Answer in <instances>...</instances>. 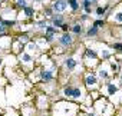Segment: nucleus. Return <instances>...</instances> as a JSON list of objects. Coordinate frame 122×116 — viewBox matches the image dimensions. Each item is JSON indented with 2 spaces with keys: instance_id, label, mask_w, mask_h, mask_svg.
I'll return each instance as SVG.
<instances>
[{
  "instance_id": "obj_21",
  "label": "nucleus",
  "mask_w": 122,
  "mask_h": 116,
  "mask_svg": "<svg viewBox=\"0 0 122 116\" xmlns=\"http://www.w3.org/2000/svg\"><path fill=\"white\" fill-rule=\"evenodd\" d=\"M113 47H115L116 50H122V44H121V43H116V44H113Z\"/></svg>"
},
{
  "instance_id": "obj_16",
  "label": "nucleus",
  "mask_w": 122,
  "mask_h": 116,
  "mask_svg": "<svg viewBox=\"0 0 122 116\" xmlns=\"http://www.w3.org/2000/svg\"><path fill=\"white\" fill-rule=\"evenodd\" d=\"M22 59H23V62H26V63H27V62H30V60H32V57H30L29 54H23Z\"/></svg>"
},
{
  "instance_id": "obj_20",
  "label": "nucleus",
  "mask_w": 122,
  "mask_h": 116,
  "mask_svg": "<svg viewBox=\"0 0 122 116\" xmlns=\"http://www.w3.org/2000/svg\"><path fill=\"white\" fill-rule=\"evenodd\" d=\"M99 76H101V77H103V79H105V77H108V73H106V72H105V70H101V72H99Z\"/></svg>"
},
{
  "instance_id": "obj_6",
  "label": "nucleus",
  "mask_w": 122,
  "mask_h": 116,
  "mask_svg": "<svg viewBox=\"0 0 122 116\" xmlns=\"http://www.w3.org/2000/svg\"><path fill=\"white\" fill-rule=\"evenodd\" d=\"M75 65H76V63H75V60H73V59H68V60H66V66H68L69 69H73V68H75Z\"/></svg>"
},
{
  "instance_id": "obj_11",
  "label": "nucleus",
  "mask_w": 122,
  "mask_h": 116,
  "mask_svg": "<svg viewBox=\"0 0 122 116\" xmlns=\"http://www.w3.org/2000/svg\"><path fill=\"white\" fill-rule=\"evenodd\" d=\"M96 32H98V29L96 27H92V29L88 30V36H93V34H96Z\"/></svg>"
},
{
  "instance_id": "obj_15",
  "label": "nucleus",
  "mask_w": 122,
  "mask_h": 116,
  "mask_svg": "<svg viewBox=\"0 0 122 116\" xmlns=\"http://www.w3.org/2000/svg\"><path fill=\"white\" fill-rule=\"evenodd\" d=\"M72 30H73V32H75V33H81V30H82V27H81V26H79V24H75V26H73V29H72Z\"/></svg>"
},
{
  "instance_id": "obj_19",
  "label": "nucleus",
  "mask_w": 122,
  "mask_h": 116,
  "mask_svg": "<svg viewBox=\"0 0 122 116\" xmlns=\"http://www.w3.org/2000/svg\"><path fill=\"white\" fill-rule=\"evenodd\" d=\"M99 26H102V20H96V22L93 23V27H96V29H98Z\"/></svg>"
},
{
  "instance_id": "obj_13",
  "label": "nucleus",
  "mask_w": 122,
  "mask_h": 116,
  "mask_svg": "<svg viewBox=\"0 0 122 116\" xmlns=\"http://www.w3.org/2000/svg\"><path fill=\"white\" fill-rule=\"evenodd\" d=\"M86 56H89V57H95V56H96V53H95L93 50L88 49V50H86Z\"/></svg>"
},
{
  "instance_id": "obj_23",
  "label": "nucleus",
  "mask_w": 122,
  "mask_h": 116,
  "mask_svg": "<svg viewBox=\"0 0 122 116\" xmlns=\"http://www.w3.org/2000/svg\"><path fill=\"white\" fill-rule=\"evenodd\" d=\"M39 27L40 29H45L46 27V22H39Z\"/></svg>"
},
{
  "instance_id": "obj_9",
  "label": "nucleus",
  "mask_w": 122,
  "mask_h": 116,
  "mask_svg": "<svg viewBox=\"0 0 122 116\" xmlns=\"http://www.w3.org/2000/svg\"><path fill=\"white\" fill-rule=\"evenodd\" d=\"M69 5L72 6V9H73V10H76V9L79 7V6H78V2H76V0H69Z\"/></svg>"
},
{
  "instance_id": "obj_28",
  "label": "nucleus",
  "mask_w": 122,
  "mask_h": 116,
  "mask_svg": "<svg viewBox=\"0 0 122 116\" xmlns=\"http://www.w3.org/2000/svg\"><path fill=\"white\" fill-rule=\"evenodd\" d=\"M62 29H63V30L66 32V30H68V26H66V24H62Z\"/></svg>"
},
{
  "instance_id": "obj_26",
  "label": "nucleus",
  "mask_w": 122,
  "mask_h": 116,
  "mask_svg": "<svg viewBox=\"0 0 122 116\" xmlns=\"http://www.w3.org/2000/svg\"><path fill=\"white\" fill-rule=\"evenodd\" d=\"M3 30H5V26H3V23H2V20H0V34L3 33Z\"/></svg>"
},
{
  "instance_id": "obj_25",
  "label": "nucleus",
  "mask_w": 122,
  "mask_h": 116,
  "mask_svg": "<svg viewBox=\"0 0 122 116\" xmlns=\"http://www.w3.org/2000/svg\"><path fill=\"white\" fill-rule=\"evenodd\" d=\"M3 24H6V26H13L15 24V22H2Z\"/></svg>"
},
{
  "instance_id": "obj_17",
  "label": "nucleus",
  "mask_w": 122,
  "mask_h": 116,
  "mask_svg": "<svg viewBox=\"0 0 122 116\" xmlns=\"http://www.w3.org/2000/svg\"><path fill=\"white\" fill-rule=\"evenodd\" d=\"M17 5L25 9V7H26V0H17Z\"/></svg>"
},
{
  "instance_id": "obj_1",
  "label": "nucleus",
  "mask_w": 122,
  "mask_h": 116,
  "mask_svg": "<svg viewBox=\"0 0 122 116\" xmlns=\"http://www.w3.org/2000/svg\"><path fill=\"white\" fill-rule=\"evenodd\" d=\"M53 9L56 12H63L66 9V2L65 0H56V3L53 5Z\"/></svg>"
},
{
  "instance_id": "obj_10",
  "label": "nucleus",
  "mask_w": 122,
  "mask_h": 116,
  "mask_svg": "<svg viewBox=\"0 0 122 116\" xmlns=\"http://www.w3.org/2000/svg\"><path fill=\"white\" fill-rule=\"evenodd\" d=\"M25 13H26V16H32L33 14V9L32 7H25Z\"/></svg>"
},
{
  "instance_id": "obj_18",
  "label": "nucleus",
  "mask_w": 122,
  "mask_h": 116,
  "mask_svg": "<svg viewBox=\"0 0 122 116\" xmlns=\"http://www.w3.org/2000/svg\"><path fill=\"white\" fill-rule=\"evenodd\" d=\"M96 13L101 16V14H103V13H105V9H103V7H98V9H96Z\"/></svg>"
},
{
  "instance_id": "obj_4",
  "label": "nucleus",
  "mask_w": 122,
  "mask_h": 116,
  "mask_svg": "<svg viewBox=\"0 0 122 116\" xmlns=\"http://www.w3.org/2000/svg\"><path fill=\"white\" fill-rule=\"evenodd\" d=\"M42 77H43L45 80H50V79H52V72H50V70H43V72H42Z\"/></svg>"
},
{
  "instance_id": "obj_14",
  "label": "nucleus",
  "mask_w": 122,
  "mask_h": 116,
  "mask_svg": "<svg viewBox=\"0 0 122 116\" xmlns=\"http://www.w3.org/2000/svg\"><path fill=\"white\" fill-rule=\"evenodd\" d=\"M72 93H73V87H66V89H65V95L72 96Z\"/></svg>"
},
{
  "instance_id": "obj_29",
  "label": "nucleus",
  "mask_w": 122,
  "mask_h": 116,
  "mask_svg": "<svg viewBox=\"0 0 122 116\" xmlns=\"http://www.w3.org/2000/svg\"><path fill=\"white\" fill-rule=\"evenodd\" d=\"M0 63H2V59H0Z\"/></svg>"
},
{
  "instance_id": "obj_12",
  "label": "nucleus",
  "mask_w": 122,
  "mask_h": 116,
  "mask_svg": "<svg viewBox=\"0 0 122 116\" xmlns=\"http://www.w3.org/2000/svg\"><path fill=\"white\" fill-rule=\"evenodd\" d=\"M72 96H73V97H79V96H81V90L76 89V87H73V93H72Z\"/></svg>"
},
{
  "instance_id": "obj_5",
  "label": "nucleus",
  "mask_w": 122,
  "mask_h": 116,
  "mask_svg": "<svg viewBox=\"0 0 122 116\" xmlns=\"http://www.w3.org/2000/svg\"><path fill=\"white\" fill-rule=\"evenodd\" d=\"M86 83H88L89 86H91V85H95V83H96V77H95L93 75H89V76L86 77Z\"/></svg>"
},
{
  "instance_id": "obj_8",
  "label": "nucleus",
  "mask_w": 122,
  "mask_h": 116,
  "mask_svg": "<svg viewBox=\"0 0 122 116\" xmlns=\"http://www.w3.org/2000/svg\"><path fill=\"white\" fill-rule=\"evenodd\" d=\"M108 92H109L111 95H113V93L116 92V87H115L113 85H111V83H109V85H108Z\"/></svg>"
},
{
  "instance_id": "obj_2",
  "label": "nucleus",
  "mask_w": 122,
  "mask_h": 116,
  "mask_svg": "<svg viewBox=\"0 0 122 116\" xmlns=\"http://www.w3.org/2000/svg\"><path fill=\"white\" fill-rule=\"evenodd\" d=\"M55 33H56V29L55 27H46V40L47 42H52Z\"/></svg>"
},
{
  "instance_id": "obj_24",
  "label": "nucleus",
  "mask_w": 122,
  "mask_h": 116,
  "mask_svg": "<svg viewBox=\"0 0 122 116\" xmlns=\"http://www.w3.org/2000/svg\"><path fill=\"white\" fill-rule=\"evenodd\" d=\"M115 19H116V20H118V22H122V13H118V14H116V17H115Z\"/></svg>"
},
{
  "instance_id": "obj_3",
  "label": "nucleus",
  "mask_w": 122,
  "mask_h": 116,
  "mask_svg": "<svg viewBox=\"0 0 122 116\" xmlns=\"http://www.w3.org/2000/svg\"><path fill=\"white\" fill-rule=\"evenodd\" d=\"M71 42H72V37H71L68 33H65L62 37H60V43L65 44V46H66V44H71Z\"/></svg>"
},
{
  "instance_id": "obj_7",
  "label": "nucleus",
  "mask_w": 122,
  "mask_h": 116,
  "mask_svg": "<svg viewBox=\"0 0 122 116\" xmlns=\"http://www.w3.org/2000/svg\"><path fill=\"white\" fill-rule=\"evenodd\" d=\"M53 24H55V26H62V24H63V23H62V17H60V16H59L57 19L55 17V19H53Z\"/></svg>"
},
{
  "instance_id": "obj_22",
  "label": "nucleus",
  "mask_w": 122,
  "mask_h": 116,
  "mask_svg": "<svg viewBox=\"0 0 122 116\" xmlns=\"http://www.w3.org/2000/svg\"><path fill=\"white\" fill-rule=\"evenodd\" d=\"M83 6H85V9H89V6H91V2H89V0H85Z\"/></svg>"
},
{
  "instance_id": "obj_30",
  "label": "nucleus",
  "mask_w": 122,
  "mask_h": 116,
  "mask_svg": "<svg viewBox=\"0 0 122 116\" xmlns=\"http://www.w3.org/2000/svg\"><path fill=\"white\" fill-rule=\"evenodd\" d=\"M121 79H122V76H121Z\"/></svg>"
},
{
  "instance_id": "obj_27",
  "label": "nucleus",
  "mask_w": 122,
  "mask_h": 116,
  "mask_svg": "<svg viewBox=\"0 0 122 116\" xmlns=\"http://www.w3.org/2000/svg\"><path fill=\"white\" fill-rule=\"evenodd\" d=\"M20 40H23V42H26V40H27V36H26V34H23V36H22V39H20Z\"/></svg>"
}]
</instances>
